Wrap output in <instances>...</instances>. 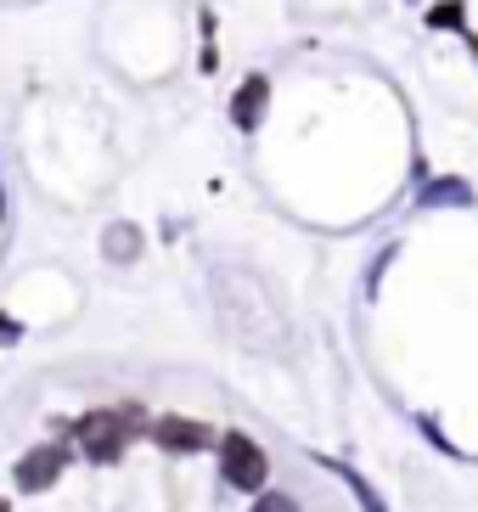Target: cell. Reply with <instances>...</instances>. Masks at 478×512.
Here are the masks:
<instances>
[{"label":"cell","mask_w":478,"mask_h":512,"mask_svg":"<svg viewBox=\"0 0 478 512\" xmlns=\"http://www.w3.org/2000/svg\"><path fill=\"white\" fill-rule=\"evenodd\" d=\"M152 439H158V445H164V451H203V445H209V428H203V422H186V417H164L158 422V428H152Z\"/></svg>","instance_id":"cell-5"},{"label":"cell","mask_w":478,"mask_h":512,"mask_svg":"<svg viewBox=\"0 0 478 512\" xmlns=\"http://www.w3.org/2000/svg\"><path fill=\"white\" fill-rule=\"evenodd\" d=\"M0 512H12V507H6V496H0Z\"/></svg>","instance_id":"cell-8"},{"label":"cell","mask_w":478,"mask_h":512,"mask_svg":"<svg viewBox=\"0 0 478 512\" xmlns=\"http://www.w3.org/2000/svg\"><path fill=\"white\" fill-rule=\"evenodd\" d=\"M62 462H68L62 445H34V451L17 462V484H23V490H51V484L62 479Z\"/></svg>","instance_id":"cell-4"},{"label":"cell","mask_w":478,"mask_h":512,"mask_svg":"<svg viewBox=\"0 0 478 512\" xmlns=\"http://www.w3.org/2000/svg\"><path fill=\"white\" fill-rule=\"evenodd\" d=\"M214 310L220 327L254 355H276L287 344V321L276 310V299L265 293V282L248 271H214Z\"/></svg>","instance_id":"cell-1"},{"label":"cell","mask_w":478,"mask_h":512,"mask_svg":"<svg viewBox=\"0 0 478 512\" xmlns=\"http://www.w3.org/2000/svg\"><path fill=\"white\" fill-rule=\"evenodd\" d=\"M220 467H225V484H231V490H265L270 462H265V451H259L248 434L225 439V445H220Z\"/></svg>","instance_id":"cell-3"},{"label":"cell","mask_w":478,"mask_h":512,"mask_svg":"<svg viewBox=\"0 0 478 512\" xmlns=\"http://www.w3.org/2000/svg\"><path fill=\"white\" fill-rule=\"evenodd\" d=\"M130 422H135V411H96V417L79 422V439H85L90 462H119L124 445H130Z\"/></svg>","instance_id":"cell-2"},{"label":"cell","mask_w":478,"mask_h":512,"mask_svg":"<svg viewBox=\"0 0 478 512\" xmlns=\"http://www.w3.org/2000/svg\"><path fill=\"white\" fill-rule=\"evenodd\" d=\"M254 512H299V501L276 490V496H259V501H254Z\"/></svg>","instance_id":"cell-7"},{"label":"cell","mask_w":478,"mask_h":512,"mask_svg":"<svg viewBox=\"0 0 478 512\" xmlns=\"http://www.w3.org/2000/svg\"><path fill=\"white\" fill-rule=\"evenodd\" d=\"M259 96H265V85H259V79H248V91H242V107H237V113H242V124H248V119L259 113Z\"/></svg>","instance_id":"cell-6"}]
</instances>
